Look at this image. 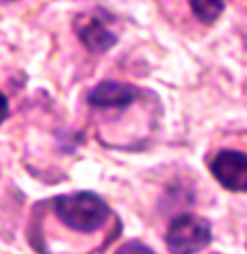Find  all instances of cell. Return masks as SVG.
Segmentation results:
<instances>
[{"mask_svg": "<svg viewBox=\"0 0 247 254\" xmlns=\"http://www.w3.org/2000/svg\"><path fill=\"white\" fill-rule=\"evenodd\" d=\"M54 213L65 226L78 233H94L106 222L108 206L100 195L91 191H76L54 200Z\"/></svg>", "mask_w": 247, "mask_h": 254, "instance_id": "cell-1", "label": "cell"}, {"mask_svg": "<svg viewBox=\"0 0 247 254\" xmlns=\"http://www.w3.org/2000/svg\"><path fill=\"white\" fill-rule=\"evenodd\" d=\"M89 105L98 109H126L137 100V89L133 85L104 80L89 91Z\"/></svg>", "mask_w": 247, "mask_h": 254, "instance_id": "cell-4", "label": "cell"}, {"mask_svg": "<svg viewBox=\"0 0 247 254\" xmlns=\"http://www.w3.org/2000/svg\"><path fill=\"white\" fill-rule=\"evenodd\" d=\"M210 224L204 217L191 215V213H182L171 219L167 235H165V244L171 254H195L204 250L210 244Z\"/></svg>", "mask_w": 247, "mask_h": 254, "instance_id": "cell-2", "label": "cell"}, {"mask_svg": "<svg viewBox=\"0 0 247 254\" xmlns=\"http://www.w3.org/2000/svg\"><path fill=\"white\" fill-rule=\"evenodd\" d=\"M7 115H9V102H7V98L0 94V124L7 120Z\"/></svg>", "mask_w": 247, "mask_h": 254, "instance_id": "cell-8", "label": "cell"}, {"mask_svg": "<svg viewBox=\"0 0 247 254\" xmlns=\"http://www.w3.org/2000/svg\"><path fill=\"white\" fill-rule=\"evenodd\" d=\"M191 9L198 15V20H202L204 24H210L221 15L223 2H208V0L206 2H191Z\"/></svg>", "mask_w": 247, "mask_h": 254, "instance_id": "cell-6", "label": "cell"}, {"mask_svg": "<svg viewBox=\"0 0 247 254\" xmlns=\"http://www.w3.org/2000/svg\"><path fill=\"white\" fill-rule=\"evenodd\" d=\"M76 33L91 53H104L111 46L117 42V37L113 35L108 28H104L98 18H83V22L76 24Z\"/></svg>", "mask_w": 247, "mask_h": 254, "instance_id": "cell-5", "label": "cell"}, {"mask_svg": "<svg viewBox=\"0 0 247 254\" xmlns=\"http://www.w3.org/2000/svg\"><path fill=\"white\" fill-rule=\"evenodd\" d=\"M210 172L217 183H221V187H226L228 191H247V154L239 150H221L210 161Z\"/></svg>", "mask_w": 247, "mask_h": 254, "instance_id": "cell-3", "label": "cell"}, {"mask_svg": "<svg viewBox=\"0 0 247 254\" xmlns=\"http://www.w3.org/2000/svg\"><path fill=\"white\" fill-rule=\"evenodd\" d=\"M117 254H154V252L143 244H139V241H128V244H124L119 248Z\"/></svg>", "mask_w": 247, "mask_h": 254, "instance_id": "cell-7", "label": "cell"}]
</instances>
